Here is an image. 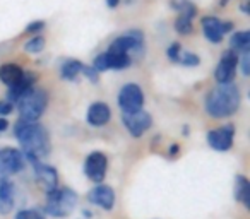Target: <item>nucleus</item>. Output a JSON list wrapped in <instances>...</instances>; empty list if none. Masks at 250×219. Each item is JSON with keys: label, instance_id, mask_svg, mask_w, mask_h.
Segmentation results:
<instances>
[{"label": "nucleus", "instance_id": "5701e85b", "mask_svg": "<svg viewBox=\"0 0 250 219\" xmlns=\"http://www.w3.org/2000/svg\"><path fill=\"white\" fill-rule=\"evenodd\" d=\"M45 43H46V40L43 38V36H33L31 40H28V41L24 43V50L28 53H38L45 48Z\"/></svg>", "mask_w": 250, "mask_h": 219}, {"label": "nucleus", "instance_id": "dca6fc26", "mask_svg": "<svg viewBox=\"0 0 250 219\" xmlns=\"http://www.w3.org/2000/svg\"><path fill=\"white\" fill-rule=\"evenodd\" d=\"M35 80H36V74H26L24 72L22 79L19 80L14 87H9V91H7V101L9 103H18L19 98H21L22 94H26L29 89L35 87Z\"/></svg>", "mask_w": 250, "mask_h": 219}, {"label": "nucleus", "instance_id": "9b49d317", "mask_svg": "<svg viewBox=\"0 0 250 219\" xmlns=\"http://www.w3.org/2000/svg\"><path fill=\"white\" fill-rule=\"evenodd\" d=\"M26 161L33 166L36 181H38L40 187L45 190V194L59 187V171H57L52 164H46V163H43L42 159H35V158H29V159H26Z\"/></svg>", "mask_w": 250, "mask_h": 219}, {"label": "nucleus", "instance_id": "f257e3e1", "mask_svg": "<svg viewBox=\"0 0 250 219\" xmlns=\"http://www.w3.org/2000/svg\"><path fill=\"white\" fill-rule=\"evenodd\" d=\"M14 137L21 146L24 159H29V158L43 159L50 154V149H52L50 136L48 130L42 123L18 120L14 125Z\"/></svg>", "mask_w": 250, "mask_h": 219}, {"label": "nucleus", "instance_id": "ddd939ff", "mask_svg": "<svg viewBox=\"0 0 250 219\" xmlns=\"http://www.w3.org/2000/svg\"><path fill=\"white\" fill-rule=\"evenodd\" d=\"M87 202L96 207L103 209V211L110 212L115 209V202H117V194H115L113 187L104 183H98L87 192Z\"/></svg>", "mask_w": 250, "mask_h": 219}, {"label": "nucleus", "instance_id": "4468645a", "mask_svg": "<svg viewBox=\"0 0 250 219\" xmlns=\"http://www.w3.org/2000/svg\"><path fill=\"white\" fill-rule=\"evenodd\" d=\"M111 119V110L104 101H94V103L89 104L86 113V123L91 127H104Z\"/></svg>", "mask_w": 250, "mask_h": 219}, {"label": "nucleus", "instance_id": "7c9ffc66", "mask_svg": "<svg viewBox=\"0 0 250 219\" xmlns=\"http://www.w3.org/2000/svg\"><path fill=\"white\" fill-rule=\"evenodd\" d=\"M250 53H249V50L247 52H242V72H243V76H249L250 74Z\"/></svg>", "mask_w": 250, "mask_h": 219}, {"label": "nucleus", "instance_id": "f3484780", "mask_svg": "<svg viewBox=\"0 0 250 219\" xmlns=\"http://www.w3.org/2000/svg\"><path fill=\"white\" fill-rule=\"evenodd\" d=\"M24 76V70L18 63H2L0 65V82L7 87H14Z\"/></svg>", "mask_w": 250, "mask_h": 219}, {"label": "nucleus", "instance_id": "4be33fe9", "mask_svg": "<svg viewBox=\"0 0 250 219\" xmlns=\"http://www.w3.org/2000/svg\"><path fill=\"white\" fill-rule=\"evenodd\" d=\"M175 31L178 35L185 36V35H190L194 31V24H192V19H188L187 16H182L178 14V18L175 19Z\"/></svg>", "mask_w": 250, "mask_h": 219}, {"label": "nucleus", "instance_id": "473e14b6", "mask_svg": "<svg viewBox=\"0 0 250 219\" xmlns=\"http://www.w3.org/2000/svg\"><path fill=\"white\" fill-rule=\"evenodd\" d=\"M231 28H233V22H229V21L223 22L221 21V31H223V35H225V33H228V31H231Z\"/></svg>", "mask_w": 250, "mask_h": 219}, {"label": "nucleus", "instance_id": "e433bc0d", "mask_svg": "<svg viewBox=\"0 0 250 219\" xmlns=\"http://www.w3.org/2000/svg\"><path fill=\"white\" fill-rule=\"evenodd\" d=\"M240 9H242V12H243V14H249V5H247V4H243Z\"/></svg>", "mask_w": 250, "mask_h": 219}, {"label": "nucleus", "instance_id": "1a4fd4ad", "mask_svg": "<svg viewBox=\"0 0 250 219\" xmlns=\"http://www.w3.org/2000/svg\"><path fill=\"white\" fill-rule=\"evenodd\" d=\"M122 123L134 139H139L151 129L153 117L146 110H137L132 113H122Z\"/></svg>", "mask_w": 250, "mask_h": 219}, {"label": "nucleus", "instance_id": "20e7f679", "mask_svg": "<svg viewBox=\"0 0 250 219\" xmlns=\"http://www.w3.org/2000/svg\"><path fill=\"white\" fill-rule=\"evenodd\" d=\"M16 104H18L19 120L38 122L48 106V93L40 87H33L26 94H22Z\"/></svg>", "mask_w": 250, "mask_h": 219}, {"label": "nucleus", "instance_id": "c756f323", "mask_svg": "<svg viewBox=\"0 0 250 219\" xmlns=\"http://www.w3.org/2000/svg\"><path fill=\"white\" fill-rule=\"evenodd\" d=\"M12 112H14V106H12V103H9L7 100L0 101V119H5V117L11 115Z\"/></svg>", "mask_w": 250, "mask_h": 219}, {"label": "nucleus", "instance_id": "c85d7f7f", "mask_svg": "<svg viewBox=\"0 0 250 219\" xmlns=\"http://www.w3.org/2000/svg\"><path fill=\"white\" fill-rule=\"evenodd\" d=\"M81 74H84V76H86L93 84H96L98 82V77H100V74H98L96 70H94L93 67H89V65H83V70H81Z\"/></svg>", "mask_w": 250, "mask_h": 219}, {"label": "nucleus", "instance_id": "0eeeda50", "mask_svg": "<svg viewBox=\"0 0 250 219\" xmlns=\"http://www.w3.org/2000/svg\"><path fill=\"white\" fill-rule=\"evenodd\" d=\"M26 159L21 149L2 147L0 149V178H9L24 170Z\"/></svg>", "mask_w": 250, "mask_h": 219}, {"label": "nucleus", "instance_id": "39448f33", "mask_svg": "<svg viewBox=\"0 0 250 219\" xmlns=\"http://www.w3.org/2000/svg\"><path fill=\"white\" fill-rule=\"evenodd\" d=\"M106 52L111 53H125L132 59L134 55L141 57L144 52V33L141 29H129L118 38L110 43Z\"/></svg>", "mask_w": 250, "mask_h": 219}, {"label": "nucleus", "instance_id": "423d86ee", "mask_svg": "<svg viewBox=\"0 0 250 219\" xmlns=\"http://www.w3.org/2000/svg\"><path fill=\"white\" fill-rule=\"evenodd\" d=\"M117 101L122 113H132L137 112V110H143L146 96H144V91L141 89V86L129 82L125 84V86H122V89L118 91Z\"/></svg>", "mask_w": 250, "mask_h": 219}, {"label": "nucleus", "instance_id": "cd10ccee", "mask_svg": "<svg viewBox=\"0 0 250 219\" xmlns=\"http://www.w3.org/2000/svg\"><path fill=\"white\" fill-rule=\"evenodd\" d=\"M42 29H45V22L43 21H33L26 26L24 33H28V35H35V33H40Z\"/></svg>", "mask_w": 250, "mask_h": 219}, {"label": "nucleus", "instance_id": "9d476101", "mask_svg": "<svg viewBox=\"0 0 250 219\" xmlns=\"http://www.w3.org/2000/svg\"><path fill=\"white\" fill-rule=\"evenodd\" d=\"M240 62V57L233 50H225L221 53V59H219L218 65L214 69V79L218 84H229L233 82L236 74V65Z\"/></svg>", "mask_w": 250, "mask_h": 219}, {"label": "nucleus", "instance_id": "f03ea898", "mask_svg": "<svg viewBox=\"0 0 250 219\" xmlns=\"http://www.w3.org/2000/svg\"><path fill=\"white\" fill-rule=\"evenodd\" d=\"M242 94L236 84H218L204 98V110L212 119H228L238 112Z\"/></svg>", "mask_w": 250, "mask_h": 219}, {"label": "nucleus", "instance_id": "72a5a7b5", "mask_svg": "<svg viewBox=\"0 0 250 219\" xmlns=\"http://www.w3.org/2000/svg\"><path fill=\"white\" fill-rule=\"evenodd\" d=\"M9 129V122L7 119H0V134H4Z\"/></svg>", "mask_w": 250, "mask_h": 219}, {"label": "nucleus", "instance_id": "2f4dec72", "mask_svg": "<svg viewBox=\"0 0 250 219\" xmlns=\"http://www.w3.org/2000/svg\"><path fill=\"white\" fill-rule=\"evenodd\" d=\"M178 153H180V146H178V144H171V146L168 147V154H170V156H177Z\"/></svg>", "mask_w": 250, "mask_h": 219}, {"label": "nucleus", "instance_id": "6ab92c4d", "mask_svg": "<svg viewBox=\"0 0 250 219\" xmlns=\"http://www.w3.org/2000/svg\"><path fill=\"white\" fill-rule=\"evenodd\" d=\"M83 65L84 63H81L79 60H76V59L63 60L62 65H60V76H62V79L74 82V80H77V77H79L81 70H83Z\"/></svg>", "mask_w": 250, "mask_h": 219}, {"label": "nucleus", "instance_id": "393cba45", "mask_svg": "<svg viewBox=\"0 0 250 219\" xmlns=\"http://www.w3.org/2000/svg\"><path fill=\"white\" fill-rule=\"evenodd\" d=\"M14 219H45L43 212L36 207H28V209H21V211L16 212Z\"/></svg>", "mask_w": 250, "mask_h": 219}, {"label": "nucleus", "instance_id": "4c0bfd02", "mask_svg": "<svg viewBox=\"0 0 250 219\" xmlns=\"http://www.w3.org/2000/svg\"><path fill=\"white\" fill-rule=\"evenodd\" d=\"M226 2H228V0H219V4H221V5H225Z\"/></svg>", "mask_w": 250, "mask_h": 219}, {"label": "nucleus", "instance_id": "a211bd4d", "mask_svg": "<svg viewBox=\"0 0 250 219\" xmlns=\"http://www.w3.org/2000/svg\"><path fill=\"white\" fill-rule=\"evenodd\" d=\"M233 195H235L236 202H240L245 209H250V183L245 175H236L235 177Z\"/></svg>", "mask_w": 250, "mask_h": 219}, {"label": "nucleus", "instance_id": "412c9836", "mask_svg": "<svg viewBox=\"0 0 250 219\" xmlns=\"http://www.w3.org/2000/svg\"><path fill=\"white\" fill-rule=\"evenodd\" d=\"M171 7L177 9L178 14L187 16L188 19H194L197 14V7L192 4L190 0H178V2H171Z\"/></svg>", "mask_w": 250, "mask_h": 219}, {"label": "nucleus", "instance_id": "f8f14e48", "mask_svg": "<svg viewBox=\"0 0 250 219\" xmlns=\"http://www.w3.org/2000/svg\"><path fill=\"white\" fill-rule=\"evenodd\" d=\"M233 137H235V125L226 123L223 127L209 130L206 139H208L209 147H212L218 153H226L233 147Z\"/></svg>", "mask_w": 250, "mask_h": 219}, {"label": "nucleus", "instance_id": "6e6552de", "mask_svg": "<svg viewBox=\"0 0 250 219\" xmlns=\"http://www.w3.org/2000/svg\"><path fill=\"white\" fill-rule=\"evenodd\" d=\"M84 175L87 180H91L93 183H103V180L106 178L108 171V158L101 151H93L86 156L84 159Z\"/></svg>", "mask_w": 250, "mask_h": 219}, {"label": "nucleus", "instance_id": "aec40b11", "mask_svg": "<svg viewBox=\"0 0 250 219\" xmlns=\"http://www.w3.org/2000/svg\"><path fill=\"white\" fill-rule=\"evenodd\" d=\"M250 46V33L249 31H236L229 38V50L233 52H247Z\"/></svg>", "mask_w": 250, "mask_h": 219}, {"label": "nucleus", "instance_id": "2eb2a0df", "mask_svg": "<svg viewBox=\"0 0 250 219\" xmlns=\"http://www.w3.org/2000/svg\"><path fill=\"white\" fill-rule=\"evenodd\" d=\"M201 26H202V33H204L206 40L214 45L223 41V31H221V21H219L216 16H206L201 19Z\"/></svg>", "mask_w": 250, "mask_h": 219}, {"label": "nucleus", "instance_id": "c9c22d12", "mask_svg": "<svg viewBox=\"0 0 250 219\" xmlns=\"http://www.w3.org/2000/svg\"><path fill=\"white\" fill-rule=\"evenodd\" d=\"M83 218H93V212L89 211V209H83Z\"/></svg>", "mask_w": 250, "mask_h": 219}, {"label": "nucleus", "instance_id": "bb28decb", "mask_svg": "<svg viewBox=\"0 0 250 219\" xmlns=\"http://www.w3.org/2000/svg\"><path fill=\"white\" fill-rule=\"evenodd\" d=\"M180 52H182V45L178 41H175V43H171V45L167 48V57L171 60V62H177Z\"/></svg>", "mask_w": 250, "mask_h": 219}, {"label": "nucleus", "instance_id": "a878e982", "mask_svg": "<svg viewBox=\"0 0 250 219\" xmlns=\"http://www.w3.org/2000/svg\"><path fill=\"white\" fill-rule=\"evenodd\" d=\"M16 205V199L11 197V195H4L0 194V216H7L14 211Z\"/></svg>", "mask_w": 250, "mask_h": 219}, {"label": "nucleus", "instance_id": "7ed1b4c3", "mask_svg": "<svg viewBox=\"0 0 250 219\" xmlns=\"http://www.w3.org/2000/svg\"><path fill=\"white\" fill-rule=\"evenodd\" d=\"M46 202L40 211L43 216H50V218H69L76 209L77 202H79V195L76 190L69 187H57L53 190L46 192Z\"/></svg>", "mask_w": 250, "mask_h": 219}, {"label": "nucleus", "instance_id": "b1692460", "mask_svg": "<svg viewBox=\"0 0 250 219\" xmlns=\"http://www.w3.org/2000/svg\"><path fill=\"white\" fill-rule=\"evenodd\" d=\"M177 63L185 65V67H195L201 63V59H199V55H195V53L184 52V50H182L180 55H178V59H177Z\"/></svg>", "mask_w": 250, "mask_h": 219}, {"label": "nucleus", "instance_id": "f704fd0d", "mask_svg": "<svg viewBox=\"0 0 250 219\" xmlns=\"http://www.w3.org/2000/svg\"><path fill=\"white\" fill-rule=\"evenodd\" d=\"M118 4H120V0H106V5H108L110 9H115Z\"/></svg>", "mask_w": 250, "mask_h": 219}]
</instances>
